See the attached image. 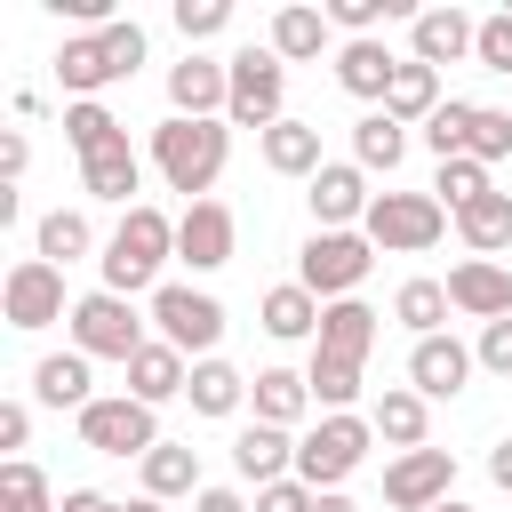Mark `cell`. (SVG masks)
Wrapping results in <instances>:
<instances>
[{
	"mask_svg": "<svg viewBox=\"0 0 512 512\" xmlns=\"http://www.w3.org/2000/svg\"><path fill=\"white\" fill-rule=\"evenodd\" d=\"M224 160H232V120H160L152 128V168L168 176V192H184V200H208V184L224 176Z\"/></svg>",
	"mask_w": 512,
	"mask_h": 512,
	"instance_id": "6da1fadb",
	"label": "cell"
},
{
	"mask_svg": "<svg viewBox=\"0 0 512 512\" xmlns=\"http://www.w3.org/2000/svg\"><path fill=\"white\" fill-rule=\"evenodd\" d=\"M168 256H176V216H160L152 200H136V208L120 216V232L104 240V288H112V296H136V288L160 280Z\"/></svg>",
	"mask_w": 512,
	"mask_h": 512,
	"instance_id": "7a4b0ae2",
	"label": "cell"
},
{
	"mask_svg": "<svg viewBox=\"0 0 512 512\" xmlns=\"http://www.w3.org/2000/svg\"><path fill=\"white\" fill-rule=\"evenodd\" d=\"M360 232H368V248H384V256H424V248L448 232V208H440L432 192H376Z\"/></svg>",
	"mask_w": 512,
	"mask_h": 512,
	"instance_id": "3957f363",
	"label": "cell"
},
{
	"mask_svg": "<svg viewBox=\"0 0 512 512\" xmlns=\"http://www.w3.org/2000/svg\"><path fill=\"white\" fill-rule=\"evenodd\" d=\"M368 264H376L368 232H312V240L296 248V280H304L320 304H344V296H360Z\"/></svg>",
	"mask_w": 512,
	"mask_h": 512,
	"instance_id": "277c9868",
	"label": "cell"
},
{
	"mask_svg": "<svg viewBox=\"0 0 512 512\" xmlns=\"http://www.w3.org/2000/svg\"><path fill=\"white\" fill-rule=\"evenodd\" d=\"M64 328H72V352H88V360H120V368L152 344V336H144V320H136V304H128V296H112V288L80 296Z\"/></svg>",
	"mask_w": 512,
	"mask_h": 512,
	"instance_id": "5b68a950",
	"label": "cell"
},
{
	"mask_svg": "<svg viewBox=\"0 0 512 512\" xmlns=\"http://www.w3.org/2000/svg\"><path fill=\"white\" fill-rule=\"evenodd\" d=\"M232 64V104H224V120L232 128H280L288 112H280V96H288V64L272 56V48H240V56H224Z\"/></svg>",
	"mask_w": 512,
	"mask_h": 512,
	"instance_id": "8992f818",
	"label": "cell"
},
{
	"mask_svg": "<svg viewBox=\"0 0 512 512\" xmlns=\"http://www.w3.org/2000/svg\"><path fill=\"white\" fill-rule=\"evenodd\" d=\"M368 440H376V424H368V416H320V424L296 440V480L328 496V488L368 456Z\"/></svg>",
	"mask_w": 512,
	"mask_h": 512,
	"instance_id": "52a82bcc",
	"label": "cell"
},
{
	"mask_svg": "<svg viewBox=\"0 0 512 512\" xmlns=\"http://www.w3.org/2000/svg\"><path fill=\"white\" fill-rule=\"evenodd\" d=\"M152 328H160V344H176L184 360L200 352V360H216V336H224V304L208 296V288H152Z\"/></svg>",
	"mask_w": 512,
	"mask_h": 512,
	"instance_id": "ba28073f",
	"label": "cell"
},
{
	"mask_svg": "<svg viewBox=\"0 0 512 512\" xmlns=\"http://www.w3.org/2000/svg\"><path fill=\"white\" fill-rule=\"evenodd\" d=\"M80 448H96V456H152L160 448V424H152V408L144 400H128V392H96L88 408H80Z\"/></svg>",
	"mask_w": 512,
	"mask_h": 512,
	"instance_id": "9c48e42d",
	"label": "cell"
},
{
	"mask_svg": "<svg viewBox=\"0 0 512 512\" xmlns=\"http://www.w3.org/2000/svg\"><path fill=\"white\" fill-rule=\"evenodd\" d=\"M0 312H8V328H48V320H72L64 312V272L56 264H40V256H24V264H8V280H0Z\"/></svg>",
	"mask_w": 512,
	"mask_h": 512,
	"instance_id": "30bf717a",
	"label": "cell"
},
{
	"mask_svg": "<svg viewBox=\"0 0 512 512\" xmlns=\"http://www.w3.org/2000/svg\"><path fill=\"white\" fill-rule=\"evenodd\" d=\"M448 488H456V456L448 448H408V456L384 464V504L392 512H432V504H448Z\"/></svg>",
	"mask_w": 512,
	"mask_h": 512,
	"instance_id": "8fae6325",
	"label": "cell"
},
{
	"mask_svg": "<svg viewBox=\"0 0 512 512\" xmlns=\"http://www.w3.org/2000/svg\"><path fill=\"white\" fill-rule=\"evenodd\" d=\"M312 232H360L368 224V168H352V160H328L320 176H312Z\"/></svg>",
	"mask_w": 512,
	"mask_h": 512,
	"instance_id": "7c38bea8",
	"label": "cell"
},
{
	"mask_svg": "<svg viewBox=\"0 0 512 512\" xmlns=\"http://www.w3.org/2000/svg\"><path fill=\"white\" fill-rule=\"evenodd\" d=\"M232 248H240V224H232L224 200H192V208L176 216V256H184L192 272H224Z\"/></svg>",
	"mask_w": 512,
	"mask_h": 512,
	"instance_id": "4fadbf2b",
	"label": "cell"
},
{
	"mask_svg": "<svg viewBox=\"0 0 512 512\" xmlns=\"http://www.w3.org/2000/svg\"><path fill=\"white\" fill-rule=\"evenodd\" d=\"M224 104H232V64H216V56L168 64V112L176 120H224Z\"/></svg>",
	"mask_w": 512,
	"mask_h": 512,
	"instance_id": "5bb4252c",
	"label": "cell"
},
{
	"mask_svg": "<svg viewBox=\"0 0 512 512\" xmlns=\"http://www.w3.org/2000/svg\"><path fill=\"white\" fill-rule=\"evenodd\" d=\"M472 368H480L472 344H456L448 328H440V336H416V352H408V384H416L424 400H456V392L472 384Z\"/></svg>",
	"mask_w": 512,
	"mask_h": 512,
	"instance_id": "9a60e30c",
	"label": "cell"
},
{
	"mask_svg": "<svg viewBox=\"0 0 512 512\" xmlns=\"http://www.w3.org/2000/svg\"><path fill=\"white\" fill-rule=\"evenodd\" d=\"M448 304L464 312V320H512V272L496 264V256H464L456 272H448Z\"/></svg>",
	"mask_w": 512,
	"mask_h": 512,
	"instance_id": "2e32d148",
	"label": "cell"
},
{
	"mask_svg": "<svg viewBox=\"0 0 512 512\" xmlns=\"http://www.w3.org/2000/svg\"><path fill=\"white\" fill-rule=\"evenodd\" d=\"M392 80H400V56H392L384 40H344V48H336V88H344V96H360V104L384 112Z\"/></svg>",
	"mask_w": 512,
	"mask_h": 512,
	"instance_id": "e0dca14e",
	"label": "cell"
},
{
	"mask_svg": "<svg viewBox=\"0 0 512 512\" xmlns=\"http://www.w3.org/2000/svg\"><path fill=\"white\" fill-rule=\"evenodd\" d=\"M408 48H416V64H456V56H472L480 48V24L464 16V8H424L416 24H408Z\"/></svg>",
	"mask_w": 512,
	"mask_h": 512,
	"instance_id": "ac0fdd59",
	"label": "cell"
},
{
	"mask_svg": "<svg viewBox=\"0 0 512 512\" xmlns=\"http://www.w3.org/2000/svg\"><path fill=\"white\" fill-rule=\"evenodd\" d=\"M312 352H328V360H368L376 352V312L360 304V296H344V304H320V336H312Z\"/></svg>",
	"mask_w": 512,
	"mask_h": 512,
	"instance_id": "d6986e66",
	"label": "cell"
},
{
	"mask_svg": "<svg viewBox=\"0 0 512 512\" xmlns=\"http://www.w3.org/2000/svg\"><path fill=\"white\" fill-rule=\"evenodd\" d=\"M232 472L256 480V488H272V480L296 472V440H288L280 424H240V440H232Z\"/></svg>",
	"mask_w": 512,
	"mask_h": 512,
	"instance_id": "ffe728a7",
	"label": "cell"
},
{
	"mask_svg": "<svg viewBox=\"0 0 512 512\" xmlns=\"http://www.w3.org/2000/svg\"><path fill=\"white\" fill-rule=\"evenodd\" d=\"M80 192L88 200H120V208H136L128 192H144V160H136V144L120 136V144H104L96 160H80Z\"/></svg>",
	"mask_w": 512,
	"mask_h": 512,
	"instance_id": "44dd1931",
	"label": "cell"
},
{
	"mask_svg": "<svg viewBox=\"0 0 512 512\" xmlns=\"http://www.w3.org/2000/svg\"><path fill=\"white\" fill-rule=\"evenodd\" d=\"M256 320H264V336H280V344H304V336H320V296H312L304 280H280V288H264Z\"/></svg>",
	"mask_w": 512,
	"mask_h": 512,
	"instance_id": "7402d4cb",
	"label": "cell"
},
{
	"mask_svg": "<svg viewBox=\"0 0 512 512\" xmlns=\"http://www.w3.org/2000/svg\"><path fill=\"white\" fill-rule=\"evenodd\" d=\"M184 384H192V368H184V352H176V344H160V336H152V344L128 360V400H144V408L176 400Z\"/></svg>",
	"mask_w": 512,
	"mask_h": 512,
	"instance_id": "603a6c76",
	"label": "cell"
},
{
	"mask_svg": "<svg viewBox=\"0 0 512 512\" xmlns=\"http://www.w3.org/2000/svg\"><path fill=\"white\" fill-rule=\"evenodd\" d=\"M256 144H264V168H272V176H304V184H312V176L328 168V160H320V128H312V120H280V128H264Z\"/></svg>",
	"mask_w": 512,
	"mask_h": 512,
	"instance_id": "cb8c5ba5",
	"label": "cell"
},
{
	"mask_svg": "<svg viewBox=\"0 0 512 512\" xmlns=\"http://www.w3.org/2000/svg\"><path fill=\"white\" fill-rule=\"evenodd\" d=\"M88 384H96V376H88V352H48V360L32 368V400H40V408H72V416H80V408L96 400Z\"/></svg>",
	"mask_w": 512,
	"mask_h": 512,
	"instance_id": "d4e9b609",
	"label": "cell"
},
{
	"mask_svg": "<svg viewBox=\"0 0 512 512\" xmlns=\"http://www.w3.org/2000/svg\"><path fill=\"white\" fill-rule=\"evenodd\" d=\"M248 400H256V424H280V432H296V424H304V408H312V384H304L296 368H256Z\"/></svg>",
	"mask_w": 512,
	"mask_h": 512,
	"instance_id": "484cf974",
	"label": "cell"
},
{
	"mask_svg": "<svg viewBox=\"0 0 512 512\" xmlns=\"http://www.w3.org/2000/svg\"><path fill=\"white\" fill-rule=\"evenodd\" d=\"M368 424H376V440H392L400 456H408V448H432V440H424V424H432V416H424V392H416V384H392V392H376Z\"/></svg>",
	"mask_w": 512,
	"mask_h": 512,
	"instance_id": "4316f807",
	"label": "cell"
},
{
	"mask_svg": "<svg viewBox=\"0 0 512 512\" xmlns=\"http://www.w3.org/2000/svg\"><path fill=\"white\" fill-rule=\"evenodd\" d=\"M328 40H336L328 8H280L272 16V56L280 64H312V56H328Z\"/></svg>",
	"mask_w": 512,
	"mask_h": 512,
	"instance_id": "83f0119b",
	"label": "cell"
},
{
	"mask_svg": "<svg viewBox=\"0 0 512 512\" xmlns=\"http://www.w3.org/2000/svg\"><path fill=\"white\" fill-rule=\"evenodd\" d=\"M56 80L72 88V104H88L96 88H112L120 72H112V56H104V32H80V40H64V48H56Z\"/></svg>",
	"mask_w": 512,
	"mask_h": 512,
	"instance_id": "f1b7e54d",
	"label": "cell"
},
{
	"mask_svg": "<svg viewBox=\"0 0 512 512\" xmlns=\"http://www.w3.org/2000/svg\"><path fill=\"white\" fill-rule=\"evenodd\" d=\"M144 496H200V448L192 440H160L152 456H144Z\"/></svg>",
	"mask_w": 512,
	"mask_h": 512,
	"instance_id": "f546056e",
	"label": "cell"
},
{
	"mask_svg": "<svg viewBox=\"0 0 512 512\" xmlns=\"http://www.w3.org/2000/svg\"><path fill=\"white\" fill-rule=\"evenodd\" d=\"M400 152H408V128H400L392 112H360V120H352V168H368V176L384 168V176H392Z\"/></svg>",
	"mask_w": 512,
	"mask_h": 512,
	"instance_id": "4dcf8cb0",
	"label": "cell"
},
{
	"mask_svg": "<svg viewBox=\"0 0 512 512\" xmlns=\"http://www.w3.org/2000/svg\"><path fill=\"white\" fill-rule=\"evenodd\" d=\"M456 240H464L472 256H496V248H512V192H488V200L456 208Z\"/></svg>",
	"mask_w": 512,
	"mask_h": 512,
	"instance_id": "1f68e13d",
	"label": "cell"
},
{
	"mask_svg": "<svg viewBox=\"0 0 512 512\" xmlns=\"http://www.w3.org/2000/svg\"><path fill=\"white\" fill-rule=\"evenodd\" d=\"M384 112H392L400 128H424V120L440 112V72L408 56V64H400V80H392V96H384Z\"/></svg>",
	"mask_w": 512,
	"mask_h": 512,
	"instance_id": "d6a6232c",
	"label": "cell"
},
{
	"mask_svg": "<svg viewBox=\"0 0 512 512\" xmlns=\"http://www.w3.org/2000/svg\"><path fill=\"white\" fill-rule=\"evenodd\" d=\"M184 400H192L200 416H232V408L248 400V376H240L232 360H192V384H184Z\"/></svg>",
	"mask_w": 512,
	"mask_h": 512,
	"instance_id": "836d02e7",
	"label": "cell"
},
{
	"mask_svg": "<svg viewBox=\"0 0 512 512\" xmlns=\"http://www.w3.org/2000/svg\"><path fill=\"white\" fill-rule=\"evenodd\" d=\"M88 248H96V232H88V216H80V208H48V216H40V248H32L40 264H56V272H64V264H72V256H88Z\"/></svg>",
	"mask_w": 512,
	"mask_h": 512,
	"instance_id": "e575fe53",
	"label": "cell"
},
{
	"mask_svg": "<svg viewBox=\"0 0 512 512\" xmlns=\"http://www.w3.org/2000/svg\"><path fill=\"white\" fill-rule=\"evenodd\" d=\"M448 312H456V304H448V280H400V296H392V320L416 328V336H440Z\"/></svg>",
	"mask_w": 512,
	"mask_h": 512,
	"instance_id": "d590c367",
	"label": "cell"
},
{
	"mask_svg": "<svg viewBox=\"0 0 512 512\" xmlns=\"http://www.w3.org/2000/svg\"><path fill=\"white\" fill-rule=\"evenodd\" d=\"M472 120H480V104L448 96V104L424 120V144H432V160H464V152H472Z\"/></svg>",
	"mask_w": 512,
	"mask_h": 512,
	"instance_id": "8d00e7d4",
	"label": "cell"
},
{
	"mask_svg": "<svg viewBox=\"0 0 512 512\" xmlns=\"http://www.w3.org/2000/svg\"><path fill=\"white\" fill-rule=\"evenodd\" d=\"M304 384H312V400H320L328 416H352V400H360V368H352V360H328V352H312Z\"/></svg>",
	"mask_w": 512,
	"mask_h": 512,
	"instance_id": "74e56055",
	"label": "cell"
},
{
	"mask_svg": "<svg viewBox=\"0 0 512 512\" xmlns=\"http://www.w3.org/2000/svg\"><path fill=\"white\" fill-rule=\"evenodd\" d=\"M64 144H72L80 160H96L104 144H120V120H112L96 96H88V104H64Z\"/></svg>",
	"mask_w": 512,
	"mask_h": 512,
	"instance_id": "f35d334b",
	"label": "cell"
},
{
	"mask_svg": "<svg viewBox=\"0 0 512 512\" xmlns=\"http://www.w3.org/2000/svg\"><path fill=\"white\" fill-rule=\"evenodd\" d=\"M488 192H496V184H488V168H480L472 152H464V160H440V176H432V200H440L448 216L472 208V200H488Z\"/></svg>",
	"mask_w": 512,
	"mask_h": 512,
	"instance_id": "ab89813d",
	"label": "cell"
},
{
	"mask_svg": "<svg viewBox=\"0 0 512 512\" xmlns=\"http://www.w3.org/2000/svg\"><path fill=\"white\" fill-rule=\"evenodd\" d=\"M0 512H56L48 504V472L32 456H8L0 464Z\"/></svg>",
	"mask_w": 512,
	"mask_h": 512,
	"instance_id": "60d3db41",
	"label": "cell"
},
{
	"mask_svg": "<svg viewBox=\"0 0 512 512\" xmlns=\"http://www.w3.org/2000/svg\"><path fill=\"white\" fill-rule=\"evenodd\" d=\"M504 152H512V112L480 104V120H472V160L488 168V160H504Z\"/></svg>",
	"mask_w": 512,
	"mask_h": 512,
	"instance_id": "b9f144b4",
	"label": "cell"
},
{
	"mask_svg": "<svg viewBox=\"0 0 512 512\" xmlns=\"http://www.w3.org/2000/svg\"><path fill=\"white\" fill-rule=\"evenodd\" d=\"M224 24H232L224 0H176V32H184V40H216Z\"/></svg>",
	"mask_w": 512,
	"mask_h": 512,
	"instance_id": "7bdbcfd3",
	"label": "cell"
},
{
	"mask_svg": "<svg viewBox=\"0 0 512 512\" xmlns=\"http://www.w3.org/2000/svg\"><path fill=\"white\" fill-rule=\"evenodd\" d=\"M104 56H112V72L128 80V72L144 64V24H128V16H112V24H104Z\"/></svg>",
	"mask_w": 512,
	"mask_h": 512,
	"instance_id": "ee69618b",
	"label": "cell"
},
{
	"mask_svg": "<svg viewBox=\"0 0 512 512\" xmlns=\"http://www.w3.org/2000/svg\"><path fill=\"white\" fill-rule=\"evenodd\" d=\"M480 72H512V8L504 16H480Z\"/></svg>",
	"mask_w": 512,
	"mask_h": 512,
	"instance_id": "f6af8a7d",
	"label": "cell"
},
{
	"mask_svg": "<svg viewBox=\"0 0 512 512\" xmlns=\"http://www.w3.org/2000/svg\"><path fill=\"white\" fill-rule=\"evenodd\" d=\"M312 504H320V488H304L296 472L272 480V488H256V512H312Z\"/></svg>",
	"mask_w": 512,
	"mask_h": 512,
	"instance_id": "bcb514c9",
	"label": "cell"
},
{
	"mask_svg": "<svg viewBox=\"0 0 512 512\" xmlns=\"http://www.w3.org/2000/svg\"><path fill=\"white\" fill-rule=\"evenodd\" d=\"M472 360H480L488 376H512V320H488L480 344H472Z\"/></svg>",
	"mask_w": 512,
	"mask_h": 512,
	"instance_id": "7dc6e473",
	"label": "cell"
},
{
	"mask_svg": "<svg viewBox=\"0 0 512 512\" xmlns=\"http://www.w3.org/2000/svg\"><path fill=\"white\" fill-rule=\"evenodd\" d=\"M32 440V408L24 400H0V448H24Z\"/></svg>",
	"mask_w": 512,
	"mask_h": 512,
	"instance_id": "c3c4849f",
	"label": "cell"
},
{
	"mask_svg": "<svg viewBox=\"0 0 512 512\" xmlns=\"http://www.w3.org/2000/svg\"><path fill=\"white\" fill-rule=\"evenodd\" d=\"M56 512H128V504H112L104 488H64V504Z\"/></svg>",
	"mask_w": 512,
	"mask_h": 512,
	"instance_id": "681fc988",
	"label": "cell"
},
{
	"mask_svg": "<svg viewBox=\"0 0 512 512\" xmlns=\"http://www.w3.org/2000/svg\"><path fill=\"white\" fill-rule=\"evenodd\" d=\"M192 512H248V496H240V488H200Z\"/></svg>",
	"mask_w": 512,
	"mask_h": 512,
	"instance_id": "f907efd6",
	"label": "cell"
},
{
	"mask_svg": "<svg viewBox=\"0 0 512 512\" xmlns=\"http://www.w3.org/2000/svg\"><path fill=\"white\" fill-rule=\"evenodd\" d=\"M488 480L512 496V440H496V448H488Z\"/></svg>",
	"mask_w": 512,
	"mask_h": 512,
	"instance_id": "816d5d0a",
	"label": "cell"
},
{
	"mask_svg": "<svg viewBox=\"0 0 512 512\" xmlns=\"http://www.w3.org/2000/svg\"><path fill=\"white\" fill-rule=\"evenodd\" d=\"M312 512H360V504H352V496H344V488H328V496H320V504H312Z\"/></svg>",
	"mask_w": 512,
	"mask_h": 512,
	"instance_id": "f5cc1de1",
	"label": "cell"
},
{
	"mask_svg": "<svg viewBox=\"0 0 512 512\" xmlns=\"http://www.w3.org/2000/svg\"><path fill=\"white\" fill-rule=\"evenodd\" d=\"M128 512H168V504H160V496H136V504H128Z\"/></svg>",
	"mask_w": 512,
	"mask_h": 512,
	"instance_id": "db71d44e",
	"label": "cell"
},
{
	"mask_svg": "<svg viewBox=\"0 0 512 512\" xmlns=\"http://www.w3.org/2000/svg\"><path fill=\"white\" fill-rule=\"evenodd\" d=\"M432 512H464V504H456V496H448V504H432Z\"/></svg>",
	"mask_w": 512,
	"mask_h": 512,
	"instance_id": "11a10c76",
	"label": "cell"
}]
</instances>
